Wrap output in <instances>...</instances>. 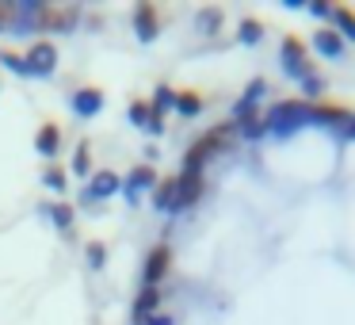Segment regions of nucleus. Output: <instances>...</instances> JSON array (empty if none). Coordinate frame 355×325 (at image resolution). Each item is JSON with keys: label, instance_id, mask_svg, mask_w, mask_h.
I'll use <instances>...</instances> for the list:
<instances>
[{"label": "nucleus", "instance_id": "f257e3e1", "mask_svg": "<svg viewBox=\"0 0 355 325\" xmlns=\"http://www.w3.org/2000/svg\"><path fill=\"white\" fill-rule=\"evenodd\" d=\"M233 126H237V123H218L214 131L202 134V138L184 153V172H202V165H207L218 149H225L233 142Z\"/></svg>", "mask_w": 355, "mask_h": 325}, {"label": "nucleus", "instance_id": "f03ea898", "mask_svg": "<svg viewBox=\"0 0 355 325\" xmlns=\"http://www.w3.org/2000/svg\"><path fill=\"white\" fill-rule=\"evenodd\" d=\"M306 119H309V103L306 100H283V103H275V108L263 115V123H268L271 131L286 134V131H294L298 123H306Z\"/></svg>", "mask_w": 355, "mask_h": 325}, {"label": "nucleus", "instance_id": "7ed1b4c3", "mask_svg": "<svg viewBox=\"0 0 355 325\" xmlns=\"http://www.w3.org/2000/svg\"><path fill=\"white\" fill-rule=\"evenodd\" d=\"M77 16H80L77 4H42V8H35V24L46 27V31H69L77 24Z\"/></svg>", "mask_w": 355, "mask_h": 325}, {"label": "nucleus", "instance_id": "20e7f679", "mask_svg": "<svg viewBox=\"0 0 355 325\" xmlns=\"http://www.w3.org/2000/svg\"><path fill=\"white\" fill-rule=\"evenodd\" d=\"M283 65H286V73L298 77V81L313 77V62L306 58V42H302L298 35H286L283 39Z\"/></svg>", "mask_w": 355, "mask_h": 325}, {"label": "nucleus", "instance_id": "39448f33", "mask_svg": "<svg viewBox=\"0 0 355 325\" xmlns=\"http://www.w3.org/2000/svg\"><path fill=\"white\" fill-rule=\"evenodd\" d=\"M24 58H27V69L39 73V77H50V73L58 69V47H54V42H46V39L31 42V50H27Z\"/></svg>", "mask_w": 355, "mask_h": 325}, {"label": "nucleus", "instance_id": "423d86ee", "mask_svg": "<svg viewBox=\"0 0 355 325\" xmlns=\"http://www.w3.org/2000/svg\"><path fill=\"white\" fill-rule=\"evenodd\" d=\"M202 195V172H180L176 176V203L172 210H187L191 203H199Z\"/></svg>", "mask_w": 355, "mask_h": 325}, {"label": "nucleus", "instance_id": "0eeeda50", "mask_svg": "<svg viewBox=\"0 0 355 325\" xmlns=\"http://www.w3.org/2000/svg\"><path fill=\"white\" fill-rule=\"evenodd\" d=\"M168 264H172V249L168 245H153V253H149V260H146V272H141L146 287L161 283V279L168 276Z\"/></svg>", "mask_w": 355, "mask_h": 325}, {"label": "nucleus", "instance_id": "6e6552de", "mask_svg": "<svg viewBox=\"0 0 355 325\" xmlns=\"http://www.w3.org/2000/svg\"><path fill=\"white\" fill-rule=\"evenodd\" d=\"M134 27H138V39L141 42H153L157 31H161V19H157V8L153 4H138L134 12Z\"/></svg>", "mask_w": 355, "mask_h": 325}, {"label": "nucleus", "instance_id": "1a4fd4ad", "mask_svg": "<svg viewBox=\"0 0 355 325\" xmlns=\"http://www.w3.org/2000/svg\"><path fill=\"white\" fill-rule=\"evenodd\" d=\"M73 111H77L80 119H92L103 111V92L100 88H80L77 96H73Z\"/></svg>", "mask_w": 355, "mask_h": 325}, {"label": "nucleus", "instance_id": "9d476101", "mask_svg": "<svg viewBox=\"0 0 355 325\" xmlns=\"http://www.w3.org/2000/svg\"><path fill=\"white\" fill-rule=\"evenodd\" d=\"M263 92H268V81H260V77H256L252 85L245 88V96H241V103L233 108V115H237V123H245V119H252V111H256V100H260Z\"/></svg>", "mask_w": 355, "mask_h": 325}, {"label": "nucleus", "instance_id": "9b49d317", "mask_svg": "<svg viewBox=\"0 0 355 325\" xmlns=\"http://www.w3.org/2000/svg\"><path fill=\"white\" fill-rule=\"evenodd\" d=\"M119 172H111V169H100L92 176V184H88V199H107V195H115L119 192Z\"/></svg>", "mask_w": 355, "mask_h": 325}, {"label": "nucleus", "instance_id": "f8f14e48", "mask_svg": "<svg viewBox=\"0 0 355 325\" xmlns=\"http://www.w3.org/2000/svg\"><path fill=\"white\" fill-rule=\"evenodd\" d=\"M157 306H161V294H157V287H141L138 302H134V322H138V325H146L149 317L157 314Z\"/></svg>", "mask_w": 355, "mask_h": 325}, {"label": "nucleus", "instance_id": "ddd939ff", "mask_svg": "<svg viewBox=\"0 0 355 325\" xmlns=\"http://www.w3.org/2000/svg\"><path fill=\"white\" fill-rule=\"evenodd\" d=\"M313 47L321 50L324 58H340V54H344V39H340L336 27H321V31L313 35Z\"/></svg>", "mask_w": 355, "mask_h": 325}, {"label": "nucleus", "instance_id": "4468645a", "mask_svg": "<svg viewBox=\"0 0 355 325\" xmlns=\"http://www.w3.org/2000/svg\"><path fill=\"white\" fill-rule=\"evenodd\" d=\"M146 188H157V172H153V165H138V169H130V176H126V195L146 192Z\"/></svg>", "mask_w": 355, "mask_h": 325}, {"label": "nucleus", "instance_id": "2eb2a0df", "mask_svg": "<svg viewBox=\"0 0 355 325\" xmlns=\"http://www.w3.org/2000/svg\"><path fill=\"white\" fill-rule=\"evenodd\" d=\"M172 203H176V176H168V180H157V188H153V207H161V210H172Z\"/></svg>", "mask_w": 355, "mask_h": 325}, {"label": "nucleus", "instance_id": "dca6fc26", "mask_svg": "<svg viewBox=\"0 0 355 325\" xmlns=\"http://www.w3.org/2000/svg\"><path fill=\"white\" fill-rule=\"evenodd\" d=\"M332 24H336L340 39H352V42H355V12H352V8L336 4V8H332Z\"/></svg>", "mask_w": 355, "mask_h": 325}, {"label": "nucleus", "instance_id": "f3484780", "mask_svg": "<svg viewBox=\"0 0 355 325\" xmlns=\"http://www.w3.org/2000/svg\"><path fill=\"white\" fill-rule=\"evenodd\" d=\"M309 119H321V123H344L347 111L336 103H309Z\"/></svg>", "mask_w": 355, "mask_h": 325}, {"label": "nucleus", "instance_id": "a211bd4d", "mask_svg": "<svg viewBox=\"0 0 355 325\" xmlns=\"http://www.w3.org/2000/svg\"><path fill=\"white\" fill-rule=\"evenodd\" d=\"M176 111L184 119H195L202 111V96L199 92H191V88H187V92H176Z\"/></svg>", "mask_w": 355, "mask_h": 325}, {"label": "nucleus", "instance_id": "6ab92c4d", "mask_svg": "<svg viewBox=\"0 0 355 325\" xmlns=\"http://www.w3.org/2000/svg\"><path fill=\"white\" fill-rule=\"evenodd\" d=\"M35 142H39V153L54 157V153H58V146H62V134H58V126H54V123H46V126L39 131V138H35Z\"/></svg>", "mask_w": 355, "mask_h": 325}, {"label": "nucleus", "instance_id": "aec40b11", "mask_svg": "<svg viewBox=\"0 0 355 325\" xmlns=\"http://www.w3.org/2000/svg\"><path fill=\"white\" fill-rule=\"evenodd\" d=\"M73 172H80V176H88L92 172V142H80L77 146V157H73Z\"/></svg>", "mask_w": 355, "mask_h": 325}, {"label": "nucleus", "instance_id": "412c9836", "mask_svg": "<svg viewBox=\"0 0 355 325\" xmlns=\"http://www.w3.org/2000/svg\"><path fill=\"white\" fill-rule=\"evenodd\" d=\"M149 108H153V115L157 119H164V111L168 108H176V92H172V88H157V96H153V103H149Z\"/></svg>", "mask_w": 355, "mask_h": 325}, {"label": "nucleus", "instance_id": "4be33fe9", "mask_svg": "<svg viewBox=\"0 0 355 325\" xmlns=\"http://www.w3.org/2000/svg\"><path fill=\"white\" fill-rule=\"evenodd\" d=\"M0 62L8 65L12 73H19V77H31V69H27V58L16 54V50H0Z\"/></svg>", "mask_w": 355, "mask_h": 325}, {"label": "nucleus", "instance_id": "5701e85b", "mask_svg": "<svg viewBox=\"0 0 355 325\" xmlns=\"http://www.w3.org/2000/svg\"><path fill=\"white\" fill-rule=\"evenodd\" d=\"M260 35H263V24H260V19H241V42H245V47L260 42Z\"/></svg>", "mask_w": 355, "mask_h": 325}, {"label": "nucleus", "instance_id": "b1692460", "mask_svg": "<svg viewBox=\"0 0 355 325\" xmlns=\"http://www.w3.org/2000/svg\"><path fill=\"white\" fill-rule=\"evenodd\" d=\"M50 215H54L58 230H69V226H73V207H69V203H54V207H50Z\"/></svg>", "mask_w": 355, "mask_h": 325}, {"label": "nucleus", "instance_id": "393cba45", "mask_svg": "<svg viewBox=\"0 0 355 325\" xmlns=\"http://www.w3.org/2000/svg\"><path fill=\"white\" fill-rule=\"evenodd\" d=\"M130 119L141 126V131H146L149 119H153V108H149V103H141V100H138V103H130Z\"/></svg>", "mask_w": 355, "mask_h": 325}, {"label": "nucleus", "instance_id": "a878e982", "mask_svg": "<svg viewBox=\"0 0 355 325\" xmlns=\"http://www.w3.org/2000/svg\"><path fill=\"white\" fill-rule=\"evenodd\" d=\"M88 264H92V268H103V264H107V249H103L100 241L88 245Z\"/></svg>", "mask_w": 355, "mask_h": 325}, {"label": "nucleus", "instance_id": "bb28decb", "mask_svg": "<svg viewBox=\"0 0 355 325\" xmlns=\"http://www.w3.org/2000/svg\"><path fill=\"white\" fill-rule=\"evenodd\" d=\"M199 24H202V31H218V24H222V12H218V8L202 12V16H199Z\"/></svg>", "mask_w": 355, "mask_h": 325}, {"label": "nucleus", "instance_id": "cd10ccee", "mask_svg": "<svg viewBox=\"0 0 355 325\" xmlns=\"http://www.w3.org/2000/svg\"><path fill=\"white\" fill-rule=\"evenodd\" d=\"M46 184L54 188V192H62V188H65V172L58 169V165H54V169H46Z\"/></svg>", "mask_w": 355, "mask_h": 325}, {"label": "nucleus", "instance_id": "c85d7f7f", "mask_svg": "<svg viewBox=\"0 0 355 325\" xmlns=\"http://www.w3.org/2000/svg\"><path fill=\"white\" fill-rule=\"evenodd\" d=\"M306 8H309V12H313V16H317V19H332V4H321V0H309Z\"/></svg>", "mask_w": 355, "mask_h": 325}, {"label": "nucleus", "instance_id": "c756f323", "mask_svg": "<svg viewBox=\"0 0 355 325\" xmlns=\"http://www.w3.org/2000/svg\"><path fill=\"white\" fill-rule=\"evenodd\" d=\"M12 19H16V4H8V0H0V27H8Z\"/></svg>", "mask_w": 355, "mask_h": 325}, {"label": "nucleus", "instance_id": "7c9ffc66", "mask_svg": "<svg viewBox=\"0 0 355 325\" xmlns=\"http://www.w3.org/2000/svg\"><path fill=\"white\" fill-rule=\"evenodd\" d=\"M146 325H172V317H161V314H153V317H149Z\"/></svg>", "mask_w": 355, "mask_h": 325}]
</instances>
